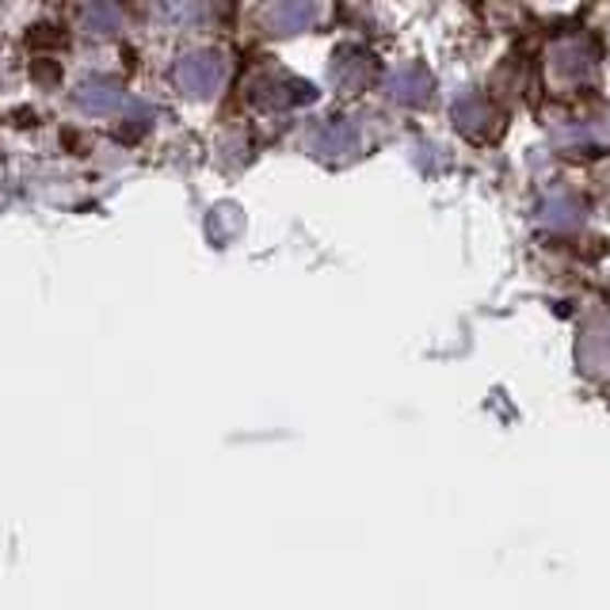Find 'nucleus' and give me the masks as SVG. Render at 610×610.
Instances as JSON below:
<instances>
[{"instance_id":"nucleus-1","label":"nucleus","mask_w":610,"mask_h":610,"mask_svg":"<svg viewBox=\"0 0 610 610\" xmlns=\"http://www.w3.org/2000/svg\"><path fill=\"white\" fill-rule=\"evenodd\" d=\"M172 80L183 95H191V100H211L222 88V80H226V61L214 50H191L176 61Z\"/></svg>"},{"instance_id":"nucleus-2","label":"nucleus","mask_w":610,"mask_h":610,"mask_svg":"<svg viewBox=\"0 0 610 610\" xmlns=\"http://www.w3.org/2000/svg\"><path fill=\"white\" fill-rule=\"evenodd\" d=\"M252 100L260 103V108H291V103L313 100V88L305 84V80H291V77L279 80L275 74H263L252 88Z\"/></svg>"},{"instance_id":"nucleus-3","label":"nucleus","mask_w":610,"mask_h":610,"mask_svg":"<svg viewBox=\"0 0 610 610\" xmlns=\"http://www.w3.org/2000/svg\"><path fill=\"white\" fill-rule=\"evenodd\" d=\"M77 108L88 111V115H111V111L123 108V88L115 84V80H84V84L77 88Z\"/></svg>"},{"instance_id":"nucleus-4","label":"nucleus","mask_w":610,"mask_h":610,"mask_svg":"<svg viewBox=\"0 0 610 610\" xmlns=\"http://www.w3.org/2000/svg\"><path fill=\"white\" fill-rule=\"evenodd\" d=\"M263 23H268L275 35H291V31H302V27H309L313 23V8L309 4H271V8H263V15H260Z\"/></svg>"},{"instance_id":"nucleus-5","label":"nucleus","mask_w":610,"mask_h":610,"mask_svg":"<svg viewBox=\"0 0 610 610\" xmlns=\"http://www.w3.org/2000/svg\"><path fill=\"white\" fill-rule=\"evenodd\" d=\"M80 23H84L92 35H111V31L123 27V8L118 4H84L80 8Z\"/></svg>"},{"instance_id":"nucleus-6","label":"nucleus","mask_w":610,"mask_h":610,"mask_svg":"<svg viewBox=\"0 0 610 610\" xmlns=\"http://www.w3.org/2000/svg\"><path fill=\"white\" fill-rule=\"evenodd\" d=\"M240 226H245V218H240V211L237 206H229V203L214 206L211 218H206V229H211L214 245H226V240H233L240 233Z\"/></svg>"}]
</instances>
